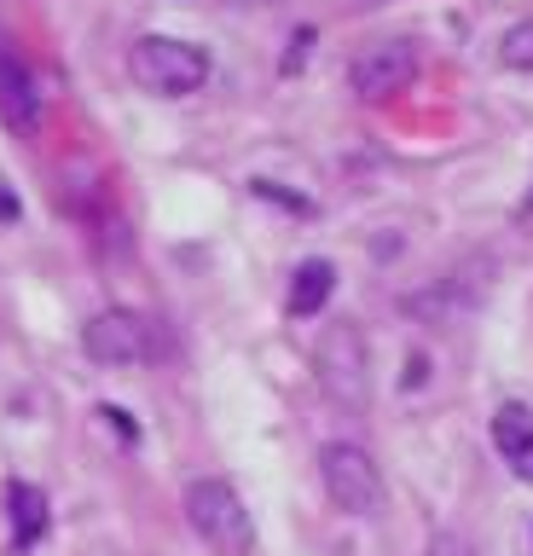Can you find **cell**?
I'll list each match as a JSON object with an SVG mask.
<instances>
[{"label":"cell","mask_w":533,"mask_h":556,"mask_svg":"<svg viewBox=\"0 0 533 556\" xmlns=\"http://www.w3.org/2000/svg\"><path fill=\"white\" fill-rule=\"evenodd\" d=\"M401 382H406V389H418V382H423V359H406V377Z\"/></svg>","instance_id":"cell-16"},{"label":"cell","mask_w":533,"mask_h":556,"mask_svg":"<svg viewBox=\"0 0 533 556\" xmlns=\"http://www.w3.org/2000/svg\"><path fill=\"white\" fill-rule=\"evenodd\" d=\"M0 220H18V198H12L7 180H0Z\"/></svg>","instance_id":"cell-15"},{"label":"cell","mask_w":533,"mask_h":556,"mask_svg":"<svg viewBox=\"0 0 533 556\" xmlns=\"http://www.w3.org/2000/svg\"><path fill=\"white\" fill-rule=\"evenodd\" d=\"M337 295V267L331 261H302L296 278H290V295H284V307H290V319H314V313L325 307Z\"/></svg>","instance_id":"cell-9"},{"label":"cell","mask_w":533,"mask_h":556,"mask_svg":"<svg viewBox=\"0 0 533 556\" xmlns=\"http://www.w3.org/2000/svg\"><path fill=\"white\" fill-rule=\"evenodd\" d=\"M81 354L99 359V365H134V359L151 354V330H145L140 313L105 307L88 319V330H81Z\"/></svg>","instance_id":"cell-6"},{"label":"cell","mask_w":533,"mask_h":556,"mask_svg":"<svg viewBox=\"0 0 533 556\" xmlns=\"http://www.w3.org/2000/svg\"><path fill=\"white\" fill-rule=\"evenodd\" d=\"M186 521H192L198 539L215 556H250V545H255V521L244 510V498H238V486L220 481V476H203V481L186 486Z\"/></svg>","instance_id":"cell-1"},{"label":"cell","mask_w":533,"mask_h":556,"mask_svg":"<svg viewBox=\"0 0 533 556\" xmlns=\"http://www.w3.org/2000/svg\"><path fill=\"white\" fill-rule=\"evenodd\" d=\"M493 446H498V458L516 469V481L533 486V412L522 400H505V406L493 412Z\"/></svg>","instance_id":"cell-8"},{"label":"cell","mask_w":533,"mask_h":556,"mask_svg":"<svg viewBox=\"0 0 533 556\" xmlns=\"http://www.w3.org/2000/svg\"><path fill=\"white\" fill-rule=\"evenodd\" d=\"M429 556H470V545H464V539H435Z\"/></svg>","instance_id":"cell-14"},{"label":"cell","mask_w":533,"mask_h":556,"mask_svg":"<svg viewBox=\"0 0 533 556\" xmlns=\"http://www.w3.org/2000/svg\"><path fill=\"white\" fill-rule=\"evenodd\" d=\"M7 516H12V545H18V551L41 545V533H47V493H41V486H29V481H12L7 486Z\"/></svg>","instance_id":"cell-10"},{"label":"cell","mask_w":533,"mask_h":556,"mask_svg":"<svg viewBox=\"0 0 533 556\" xmlns=\"http://www.w3.org/2000/svg\"><path fill=\"white\" fill-rule=\"evenodd\" d=\"M411 76H418V47L401 41V35H389V41L366 47V52L348 64V87H354L359 99H394Z\"/></svg>","instance_id":"cell-5"},{"label":"cell","mask_w":533,"mask_h":556,"mask_svg":"<svg viewBox=\"0 0 533 556\" xmlns=\"http://www.w3.org/2000/svg\"><path fill=\"white\" fill-rule=\"evenodd\" d=\"M0 122H7L12 134H36L41 128V87L7 47H0Z\"/></svg>","instance_id":"cell-7"},{"label":"cell","mask_w":533,"mask_h":556,"mask_svg":"<svg viewBox=\"0 0 533 556\" xmlns=\"http://www.w3.org/2000/svg\"><path fill=\"white\" fill-rule=\"evenodd\" d=\"M314 365H319V382H325V394H331L337 406L359 412L371 400V348H366V337H359V325H331L325 330Z\"/></svg>","instance_id":"cell-4"},{"label":"cell","mask_w":533,"mask_h":556,"mask_svg":"<svg viewBox=\"0 0 533 556\" xmlns=\"http://www.w3.org/2000/svg\"><path fill=\"white\" fill-rule=\"evenodd\" d=\"M99 417H105V424L123 434V441H140V424H134V417L123 412V406H99Z\"/></svg>","instance_id":"cell-12"},{"label":"cell","mask_w":533,"mask_h":556,"mask_svg":"<svg viewBox=\"0 0 533 556\" xmlns=\"http://www.w3.org/2000/svg\"><path fill=\"white\" fill-rule=\"evenodd\" d=\"M354 7H383V0H354Z\"/></svg>","instance_id":"cell-18"},{"label":"cell","mask_w":533,"mask_h":556,"mask_svg":"<svg viewBox=\"0 0 533 556\" xmlns=\"http://www.w3.org/2000/svg\"><path fill=\"white\" fill-rule=\"evenodd\" d=\"M307 47H314V29H296V41H290V59H284V70H296Z\"/></svg>","instance_id":"cell-13"},{"label":"cell","mask_w":533,"mask_h":556,"mask_svg":"<svg viewBox=\"0 0 533 556\" xmlns=\"http://www.w3.org/2000/svg\"><path fill=\"white\" fill-rule=\"evenodd\" d=\"M232 7H272V0H232Z\"/></svg>","instance_id":"cell-17"},{"label":"cell","mask_w":533,"mask_h":556,"mask_svg":"<svg viewBox=\"0 0 533 556\" xmlns=\"http://www.w3.org/2000/svg\"><path fill=\"white\" fill-rule=\"evenodd\" d=\"M319 481H325V493H331V504L342 516H377L389 498L377 458L366 446H348V441L319 446Z\"/></svg>","instance_id":"cell-3"},{"label":"cell","mask_w":533,"mask_h":556,"mask_svg":"<svg viewBox=\"0 0 533 556\" xmlns=\"http://www.w3.org/2000/svg\"><path fill=\"white\" fill-rule=\"evenodd\" d=\"M498 64L505 70H533V17L505 29V41H498Z\"/></svg>","instance_id":"cell-11"},{"label":"cell","mask_w":533,"mask_h":556,"mask_svg":"<svg viewBox=\"0 0 533 556\" xmlns=\"http://www.w3.org/2000/svg\"><path fill=\"white\" fill-rule=\"evenodd\" d=\"M528 208H533V203H528Z\"/></svg>","instance_id":"cell-19"},{"label":"cell","mask_w":533,"mask_h":556,"mask_svg":"<svg viewBox=\"0 0 533 556\" xmlns=\"http://www.w3.org/2000/svg\"><path fill=\"white\" fill-rule=\"evenodd\" d=\"M128 70L145 93L157 99H186L210 81V52L192 41H175V35H140L128 52Z\"/></svg>","instance_id":"cell-2"}]
</instances>
